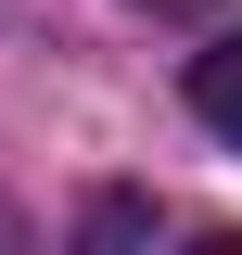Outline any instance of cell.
Wrapping results in <instances>:
<instances>
[{
    "label": "cell",
    "mask_w": 242,
    "mask_h": 255,
    "mask_svg": "<svg viewBox=\"0 0 242 255\" xmlns=\"http://www.w3.org/2000/svg\"><path fill=\"white\" fill-rule=\"evenodd\" d=\"M191 115H204L217 140H242V38H217V51H191Z\"/></svg>",
    "instance_id": "cell-1"
},
{
    "label": "cell",
    "mask_w": 242,
    "mask_h": 255,
    "mask_svg": "<svg viewBox=\"0 0 242 255\" xmlns=\"http://www.w3.org/2000/svg\"><path fill=\"white\" fill-rule=\"evenodd\" d=\"M140 13H230V0H140Z\"/></svg>",
    "instance_id": "cell-3"
},
{
    "label": "cell",
    "mask_w": 242,
    "mask_h": 255,
    "mask_svg": "<svg viewBox=\"0 0 242 255\" xmlns=\"http://www.w3.org/2000/svg\"><path fill=\"white\" fill-rule=\"evenodd\" d=\"M140 230H153V204H140V191H102V204H90V243H102V255H115V243H140Z\"/></svg>",
    "instance_id": "cell-2"
}]
</instances>
